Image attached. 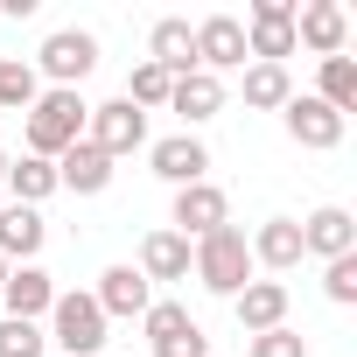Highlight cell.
<instances>
[{"label": "cell", "instance_id": "cell-12", "mask_svg": "<svg viewBox=\"0 0 357 357\" xmlns=\"http://www.w3.org/2000/svg\"><path fill=\"white\" fill-rule=\"evenodd\" d=\"M0 301H8V315H15V322H36V315H50L56 280H50L43 266H8V280H0Z\"/></svg>", "mask_w": 357, "mask_h": 357}, {"label": "cell", "instance_id": "cell-8", "mask_svg": "<svg viewBox=\"0 0 357 357\" xmlns=\"http://www.w3.org/2000/svg\"><path fill=\"white\" fill-rule=\"evenodd\" d=\"M218 225H231V204H225L218 183L175 190V231H183V238H204V231H218Z\"/></svg>", "mask_w": 357, "mask_h": 357}, {"label": "cell", "instance_id": "cell-32", "mask_svg": "<svg viewBox=\"0 0 357 357\" xmlns=\"http://www.w3.org/2000/svg\"><path fill=\"white\" fill-rule=\"evenodd\" d=\"M0 183H8V154H0Z\"/></svg>", "mask_w": 357, "mask_h": 357}, {"label": "cell", "instance_id": "cell-30", "mask_svg": "<svg viewBox=\"0 0 357 357\" xmlns=\"http://www.w3.org/2000/svg\"><path fill=\"white\" fill-rule=\"evenodd\" d=\"M322 287H329V301H343V308H350V301H357V252L329 259V280H322Z\"/></svg>", "mask_w": 357, "mask_h": 357}, {"label": "cell", "instance_id": "cell-5", "mask_svg": "<svg viewBox=\"0 0 357 357\" xmlns=\"http://www.w3.org/2000/svg\"><path fill=\"white\" fill-rule=\"evenodd\" d=\"M245 56H259V63L294 56V0H252V15H245Z\"/></svg>", "mask_w": 357, "mask_h": 357}, {"label": "cell", "instance_id": "cell-9", "mask_svg": "<svg viewBox=\"0 0 357 357\" xmlns=\"http://www.w3.org/2000/svg\"><path fill=\"white\" fill-rule=\"evenodd\" d=\"M280 112H287V133H294V147H315V154H329V147L343 140V112H329L322 98H287Z\"/></svg>", "mask_w": 357, "mask_h": 357}, {"label": "cell", "instance_id": "cell-25", "mask_svg": "<svg viewBox=\"0 0 357 357\" xmlns=\"http://www.w3.org/2000/svg\"><path fill=\"white\" fill-rule=\"evenodd\" d=\"M329 112H350L357 105V63L350 56H322V91H315Z\"/></svg>", "mask_w": 357, "mask_h": 357}, {"label": "cell", "instance_id": "cell-22", "mask_svg": "<svg viewBox=\"0 0 357 357\" xmlns=\"http://www.w3.org/2000/svg\"><path fill=\"white\" fill-rule=\"evenodd\" d=\"M8 190H15V204H43V197H56V161H36V154H22V161H8Z\"/></svg>", "mask_w": 357, "mask_h": 357}, {"label": "cell", "instance_id": "cell-20", "mask_svg": "<svg viewBox=\"0 0 357 357\" xmlns=\"http://www.w3.org/2000/svg\"><path fill=\"white\" fill-rule=\"evenodd\" d=\"M36 252H43V211H29V204H8L0 211V259H22V266H36Z\"/></svg>", "mask_w": 357, "mask_h": 357}, {"label": "cell", "instance_id": "cell-1", "mask_svg": "<svg viewBox=\"0 0 357 357\" xmlns=\"http://www.w3.org/2000/svg\"><path fill=\"white\" fill-rule=\"evenodd\" d=\"M84 119H91V105H84L77 91H43V98L29 105V154H36V161H56L63 147L84 140Z\"/></svg>", "mask_w": 357, "mask_h": 357}, {"label": "cell", "instance_id": "cell-18", "mask_svg": "<svg viewBox=\"0 0 357 357\" xmlns=\"http://www.w3.org/2000/svg\"><path fill=\"white\" fill-rule=\"evenodd\" d=\"M147 63H161L168 77H190V70H197V29H190V22H154Z\"/></svg>", "mask_w": 357, "mask_h": 357}, {"label": "cell", "instance_id": "cell-14", "mask_svg": "<svg viewBox=\"0 0 357 357\" xmlns=\"http://www.w3.org/2000/svg\"><path fill=\"white\" fill-rule=\"evenodd\" d=\"M105 183H112V154H98L91 140H77V147H63V154H56V190L98 197Z\"/></svg>", "mask_w": 357, "mask_h": 357}, {"label": "cell", "instance_id": "cell-24", "mask_svg": "<svg viewBox=\"0 0 357 357\" xmlns=\"http://www.w3.org/2000/svg\"><path fill=\"white\" fill-rule=\"evenodd\" d=\"M43 98V84H36V63H22V56H0V112H29Z\"/></svg>", "mask_w": 357, "mask_h": 357}, {"label": "cell", "instance_id": "cell-13", "mask_svg": "<svg viewBox=\"0 0 357 357\" xmlns=\"http://www.w3.org/2000/svg\"><path fill=\"white\" fill-rule=\"evenodd\" d=\"M231 308H238V329H245V336L280 329V322H287V287H280V280H245V287L231 294Z\"/></svg>", "mask_w": 357, "mask_h": 357}, {"label": "cell", "instance_id": "cell-33", "mask_svg": "<svg viewBox=\"0 0 357 357\" xmlns=\"http://www.w3.org/2000/svg\"><path fill=\"white\" fill-rule=\"evenodd\" d=\"M0 280H8V259H0Z\"/></svg>", "mask_w": 357, "mask_h": 357}, {"label": "cell", "instance_id": "cell-19", "mask_svg": "<svg viewBox=\"0 0 357 357\" xmlns=\"http://www.w3.org/2000/svg\"><path fill=\"white\" fill-rule=\"evenodd\" d=\"M140 280H190V238L183 231H147L140 238Z\"/></svg>", "mask_w": 357, "mask_h": 357}, {"label": "cell", "instance_id": "cell-4", "mask_svg": "<svg viewBox=\"0 0 357 357\" xmlns=\"http://www.w3.org/2000/svg\"><path fill=\"white\" fill-rule=\"evenodd\" d=\"M84 140L98 147V154H133V147H147V112L140 105H126V98H112V105H91V119H84Z\"/></svg>", "mask_w": 357, "mask_h": 357}, {"label": "cell", "instance_id": "cell-3", "mask_svg": "<svg viewBox=\"0 0 357 357\" xmlns=\"http://www.w3.org/2000/svg\"><path fill=\"white\" fill-rule=\"evenodd\" d=\"M50 329H56L63 357H98L105 350V315H98L91 294H56L50 301Z\"/></svg>", "mask_w": 357, "mask_h": 357}, {"label": "cell", "instance_id": "cell-6", "mask_svg": "<svg viewBox=\"0 0 357 357\" xmlns=\"http://www.w3.org/2000/svg\"><path fill=\"white\" fill-rule=\"evenodd\" d=\"M91 63H98V43H91L84 29H56V36L43 43V70L56 77V91H77V84L91 77Z\"/></svg>", "mask_w": 357, "mask_h": 357}, {"label": "cell", "instance_id": "cell-27", "mask_svg": "<svg viewBox=\"0 0 357 357\" xmlns=\"http://www.w3.org/2000/svg\"><path fill=\"white\" fill-rule=\"evenodd\" d=\"M252 357H308V336L287 329V322H280V329H259V336H252Z\"/></svg>", "mask_w": 357, "mask_h": 357}, {"label": "cell", "instance_id": "cell-21", "mask_svg": "<svg viewBox=\"0 0 357 357\" xmlns=\"http://www.w3.org/2000/svg\"><path fill=\"white\" fill-rule=\"evenodd\" d=\"M168 105L183 112L190 126H204V119H218V112H225V84H218L211 70H190V77H175V91H168Z\"/></svg>", "mask_w": 357, "mask_h": 357}, {"label": "cell", "instance_id": "cell-23", "mask_svg": "<svg viewBox=\"0 0 357 357\" xmlns=\"http://www.w3.org/2000/svg\"><path fill=\"white\" fill-rule=\"evenodd\" d=\"M294 98V84H287V63H252L245 70V105H259V112H280Z\"/></svg>", "mask_w": 357, "mask_h": 357}, {"label": "cell", "instance_id": "cell-15", "mask_svg": "<svg viewBox=\"0 0 357 357\" xmlns=\"http://www.w3.org/2000/svg\"><path fill=\"white\" fill-rule=\"evenodd\" d=\"M343 36H350L343 8H329V0H315V8H294V43H308L315 56H343Z\"/></svg>", "mask_w": 357, "mask_h": 357}, {"label": "cell", "instance_id": "cell-7", "mask_svg": "<svg viewBox=\"0 0 357 357\" xmlns=\"http://www.w3.org/2000/svg\"><path fill=\"white\" fill-rule=\"evenodd\" d=\"M245 63V22L238 15H211V22H197V70H238Z\"/></svg>", "mask_w": 357, "mask_h": 357}, {"label": "cell", "instance_id": "cell-16", "mask_svg": "<svg viewBox=\"0 0 357 357\" xmlns=\"http://www.w3.org/2000/svg\"><path fill=\"white\" fill-rule=\"evenodd\" d=\"M301 252H315V259H343V252H357V225H350V211H315L308 225H301Z\"/></svg>", "mask_w": 357, "mask_h": 357}, {"label": "cell", "instance_id": "cell-10", "mask_svg": "<svg viewBox=\"0 0 357 357\" xmlns=\"http://www.w3.org/2000/svg\"><path fill=\"white\" fill-rule=\"evenodd\" d=\"M91 301H98V315H105V322H112V315H147V308H154V287L140 280V266H105Z\"/></svg>", "mask_w": 357, "mask_h": 357}, {"label": "cell", "instance_id": "cell-31", "mask_svg": "<svg viewBox=\"0 0 357 357\" xmlns=\"http://www.w3.org/2000/svg\"><path fill=\"white\" fill-rule=\"evenodd\" d=\"M154 357H211V336L190 322L183 336H168V343H154Z\"/></svg>", "mask_w": 357, "mask_h": 357}, {"label": "cell", "instance_id": "cell-29", "mask_svg": "<svg viewBox=\"0 0 357 357\" xmlns=\"http://www.w3.org/2000/svg\"><path fill=\"white\" fill-rule=\"evenodd\" d=\"M0 357H43V329L36 322H0Z\"/></svg>", "mask_w": 357, "mask_h": 357}, {"label": "cell", "instance_id": "cell-28", "mask_svg": "<svg viewBox=\"0 0 357 357\" xmlns=\"http://www.w3.org/2000/svg\"><path fill=\"white\" fill-rule=\"evenodd\" d=\"M140 322H147V336H154V343H168V336H183V329H190V308H183V301H154Z\"/></svg>", "mask_w": 357, "mask_h": 357}, {"label": "cell", "instance_id": "cell-17", "mask_svg": "<svg viewBox=\"0 0 357 357\" xmlns=\"http://www.w3.org/2000/svg\"><path fill=\"white\" fill-rule=\"evenodd\" d=\"M245 245H252V266H273V273L301 266V225H294V218H266Z\"/></svg>", "mask_w": 357, "mask_h": 357}, {"label": "cell", "instance_id": "cell-2", "mask_svg": "<svg viewBox=\"0 0 357 357\" xmlns=\"http://www.w3.org/2000/svg\"><path fill=\"white\" fill-rule=\"evenodd\" d=\"M190 266H197V280H204L211 294H238V287L252 280V245H245L238 225H218V231H204V238L190 245Z\"/></svg>", "mask_w": 357, "mask_h": 357}, {"label": "cell", "instance_id": "cell-26", "mask_svg": "<svg viewBox=\"0 0 357 357\" xmlns=\"http://www.w3.org/2000/svg\"><path fill=\"white\" fill-rule=\"evenodd\" d=\"M168 91H175V77L161 70V63H133V77H126V105H168Z\"/></svg>", "mask_w": 357, "mask_h": 357}, {"label": "cell", "instance_id": "cell-11", "mask_svg": "<svg viewBox=\"0 0 357 357\" xmlns=\"http://www.w3.org/2000/svg\"><path fill=\"white\" fill-rule=\"evenodd\" d=\"M154 175L161 183H175V190H190V183H204V168H211V154H204V140L197 133H175V140H154Z\"/></svg>", "mask_w": 357, "mask_h": 357}]
</instances>
